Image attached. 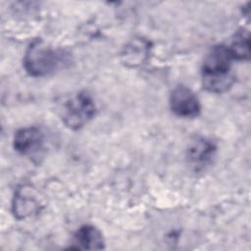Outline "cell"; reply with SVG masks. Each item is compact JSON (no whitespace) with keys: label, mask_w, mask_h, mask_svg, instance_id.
Here are the masks:
<instances>
[{"label":"cell","mask_w":251,"mask_h":251,"mask_svg":"<svg viewBox=\"0 0 251 251\" xmlns=\"http://www.w3.org/2000/svg\"><path fill=\"white\" fill-rule=\"evenodd\" d=\"M232 56L225 45L214 46L204 59L202 67L203 86L215 93L226 91L233 83L234 76L230 72Z\"/></svg>","instance_id":"1"},{"label":"cell","mask_w":251,"mask_h":251,"mask_svg":"<svg viewBox=\"0 0 251 251\" xmlns=\"http://www.w3.org/2000/svg\"><path fill=\"white\" fill-rule=\"evenodd\" d=\"M65 61L63 52L54 50L42 40H34L28 46L24 65L26 72L33 76H43L57 70Z\"/></svg>","instance_id":"2"},{"label":"cell","mask_w":251,"mask_h":251,"mask_svg":"<svg viewBox=\"0 0 251 251\" xmlns=\"http://www.w3.org/2000/svg\"><path fill=\"white\" fill-rule=\"evenodd\" d=\"M95 104L86 92H78L69 97L61 107L63 123L72 129H78L95 115Z\"/></svg>","instance_id":"3"},{"label":"cell","mask_w":251,"mask_h":251,"mask_svg":"<svg viewBox=\"0 0 251 251\" xmlns=\"http://www.w3.org/2000/svg\"><path fill=\"white\" fill-rule=\"evenodd\" d=\"M172 111L179 117L194 118L200 113V103L196 95L185 86L175 88L170 97Z\"/></svg>","instance_id":"4"},{"label":"cell","mask_w":251,"mask_h":251,"mask_svg":"<svg viewBox=\"0 0 251 251\" xmlns=\"http://www.w3.org/2000/svg\"><path fill=\"white\" fill-rule=\"evenodd\" d=\"M43 144V134L37 127L19 129L14 136V148L23 155L37 152Z\"/></svg>","instance_id":"5"},{"label":"cell","mask_w":251,"mask_h":251,"mask_svg":"<svg viewBox=\"0 0 251 251\" xmlns=\"http://www.w3.org/2000/svg\"><path fill=\"white\" fill-rule=\"evenodd\" d=\"M75 249H87V250H99L104 248V239L102 233L93 226H80L73 238Z\"/></svg>","instance_id":"6"},{"label":"cell","mask_w":251,"mask_h":251,"mask_svg":"<svg viewBox=\"0 0 251 251\" xmlns=\"http://www.w3.org/2000/svg\"><path fill=\"white\" fill-rule=\"evenodd\" d=\"M215 146L206 139H197L187 150V159L189 164L195 169H203L210 163L215 153Z\"/></svg>","instance_id":"7"},{"label":"cell","mask_w":251,"mask_h":251,"mask_svg":"<svg viewBox=\"0 0 251 251\" xmlns=\"http://www.w3.org/2000/svg\"><path fill=\"white\" fill-rule=\"evenodd\" d=\"M148 43L142 39H134L129 42L122 53L126 65L134 67L142 64L148 55Z\"/></svg>","instance_id":"8"},{"label":"cell","mask_w":251,"mask_h":251,"mask_svg":"<svg viewBox=\"0 0 251 251\" xmlns=\"http://www.w3.org/2000/svg\"><path fill=\"white\" fill-rule=\"evenodd\" d=\"M232 58L238 60H246L250 57V39L249 32L246 30H239L231 41L230 46L227 47Z\"/></svg>","instance_id":"9"},{"label":"cell","mask_w":251,"mask_h":251,"mask_svg":"<svg viewBox=\"0 0 251 251\" xmlns=\"http://www.w3.org/2000/svg\"><path fill=\"white\" fill-rule=\"evenodd\" d=\"M13 206L15 216L19 219L25 218L38 209V203L34 198H31L30 195L26 197V191L25 190H19L17 195H15V202Z\"/></svg>","instance_id":"10"}]
</instances>
